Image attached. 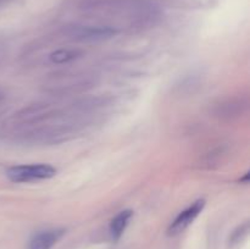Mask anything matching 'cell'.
Segmentation results:
<instances>
[{
	"instance_id": "cell-1",
	"label": "cell",
	"mask_w": 250,
	"mask_h": 249,
	"mask_svg": "<svg viewBox=\"0 0 250 249\" xmlns=\"http://www.w3.org/2000/svg\"><path fill=\"white\" fill-rule=\"evenodd\" d=\"M56 175V168L49 164H33V165L12 166L6 171L10 181L16 183L33 182V181L48 180Z\"/></svg>"
},
{
	"instance_id": "cell-2",
	"label": "cell",
	"mask_w": 250,
	"mask_h": 249,
	"mask_svg": "<svg viewBox=\"0 0 250 249\" xmlns=\"http://www.w3.org/2000/svg\"><path fill=\"white\" fill-rule=\"evenodd\" d=\"M204 207L205 200L198 199L195 200L193 204H190L187 209L181 211L180 214L177 215V217L173 220L172 224L170 225V227H168V236H176V234H180L181 232L185 231V229L197 219L198 215L203 211Z\"/></svg>"
},
{
	"instance_id": "cell-3",
	"label": "cell",
	"mask_w": 250,
	"mask_h": 249,
	"mask_svg": "<svg viewBox=\"0 0 250 249\" xmlns=\"http://www.w3.org/2000/svg\"><path fill=\"white\" fill-rule=\"evenodd\" d=\"M70 34L81 42H102L116 36L117 31L107 26H81L71 29Z\"/></svg>"
},
{
	"instance_id": "cell-4",
	"label": "cell",
	"mask_w": 250,
	"mask_h": 249,
	"mask_svg": "<svg viewBox=\"0 0 250 249\" xmlns=\"http://www.w3.org/2000/svg\"><path fill=\"white\" fill-rule=\"evenodd\" d=\"M63 229H46L37 233L29 242L28 249H51L62 237Z\"/></svg>"
},
{
	"instance_id": "cell-5",
	"label": "cell",
	"mask_w": 250,
	"mask_h": 249,
	"mask_svg": "<svg viewBox=\"0 0 250 249\" xmlns=\"http://www.w3.org/2000/svg\"><path fill=\"white\" fill-rule=\"evenodd\" d=\"M132 216H133V211H132L131 209H126L120 211L119 214L111 220L109 231H110V237H111L112 241L116 242L121 238L122 233H124L127 225H128L129 221H131Z\"/></svg>"
},
{
	"instance_id": "cell-6",
	"label": "cell",
	"mask_w": 250,
	"mask_h": 249,
	"mask_svg": "<svg viewBox=\"0 0 250 249\" xmlns=\"http://www.w3.org/2000/svg\"><path fill=\"white\" fill-rule=\"evenodd\" d=\"M81 54L82 53L77 49H59V50L53 51L49 59L54 63H67L76 60L78 56H81Z\"/></svg>"
},
{
	"instance_id": "cell-7",
	"label": "cell",
	"mask_w": 250,
	"mask_h": 249,
	"mask_svg": "<svg viewBox=\"0 0 250 249\" xmlns=\"http://www.w3.org/2000/svg\"><path fill=\"white\" fill-rule=\"evenodd\" d=\"M2 99V94H1V93H0V100H1Z\"/></svg>"
}]
</instances>
